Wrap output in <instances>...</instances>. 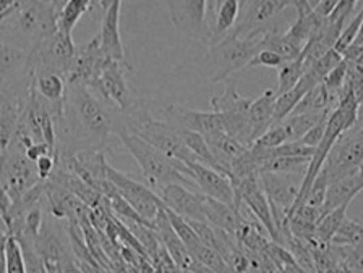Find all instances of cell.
Instances as JSON below:
<instances>
[{
  "mask_svg": "<svg viewBox=\"0 0 363 273\" xmlns=\"http://www.w3.org/2000/svg\"><path fill=\"white\" fill-rule=\"evenodd\" d=\"M266 28L268 26L258 28V30L245 34V37L230 31L218 42L209 45L206 54L209 78L219 83L247 70L250 60L263 49Z\"/></svg>",
  "mask_w": 363,
  "mask_h": 273,
  "instance_id": "cell-1",
  "label": "cell"
},
{
  "mask_svg": "<svg viewBox=\"0 0 363 273\" xmlns=\"http://www.w3.org/2000/svg\"><path fill=\"white\" fill-rule=\"evenodd\" d=\"M116 133L123 142V146L127 147V151L132 153L136 163L140 165L151 190H157V187L169 183H182L193 187V190H198L190 178L180 173L177 162L169 158L166 153L156 149L150 142L141 139L140 136H136L125 127L116 128Z\"/></svg>",
  "mask_w": 363,
  "mask_h": 273,
  "instance_id": "cell-2",
  "label": "cell"
},
{
  "mask_svg": "<svg viewBox=\"0 0 363 273\" xmlns=\"http://www.w3.org/2000/svg\"><path fill=\"white\" fill-rule=\"evenodd\" d=\"M65 104L73 113L75 124L82 127L91 139V144L101 149V146L106 144L111 133L116 132L112 118L104 104L91 94L86 84L78 81L68 83Z\"/></svg>",
  "mask_w": 363,
  "mask_h": 273,
  "instance_id": "cell-3",
  "label": "cell"
},
{
  "mask_svg": "<svg viewBox=\"0 0 363 273\" xmlns=\"http://www.w3.org/2000/svg\"><path fill=\"white\" fill-rule=\"evenodd\" d=\"M123 127L166 153L174 162L189 163L196 161V157L193 156L182 139L177 124L155 120L145 110L135 109L128 115L127 124H123Z\"/></svg>",
  "mask_w": 363,
  "mask_h": 273,
  "instance_id": "cell-4",
  "label": "cell"
},
{
  "mask_svg": "<svg viewBox=\"0 0 363 273\" xmlns=\"http://www.w3.org/2000/svg\"><path fill=\"white\" fill-rule=\"evenodd\" d=\"M77 49L70 34L55 30L30 49L31 73H57L68 79L75 65Z\"/></svg>",
  "mask_w": 363,
  "mask_h": 273,
  "instance_id": "cell-5",
  "label": "cell"
},
{
  "mask_svg": "<svg viewBox=\"0 0 363 273\" xmlns=\"http://www.w3.org/2000/svg\"><path fill=\"white\" fill-rule=\"evenodd\" d=\"M41 181L36 165L28 158L25 149L16 142L11 141L4 151H0V183L11 202L18 201L26 191Z\"/></svg>",
  "mask_w": 363,
  "mask_h": 273,
  "instance_id": "cell-6",
  "label": "cell"
},
{
  "mask_svg": "<svg viewBox=\"0 0 363 273\" xmlns=\"http://www.w3.org/2000/svg\"><path fill=\"white\" fill-rule=\"evenodd\" d=\"M7 23H13L11 30L25 41V49L30 50L57 30V10L52 4L43 0H20L18 10Z\"/></svg>",
  "mask_w": 363,
  "mask_h": 273,
  "instance_id": "cell-7",
  "label": "cell"
},
{
  "mask_svg": "<svg viewBox=\"0 0 363 273\" xmlns=\"http://www.w3.org/2000/svg\"><path fill=\"white\" fill-rule=\"evenodd\" d=\"M363 163V122L357 123L347 132L339 136L334 142L331 152L326 158L323 170H325L329 185L339 178H344L357 172Z\"/></svg>",
  "mask_w": 363,
  "mask_h": 273,
  "instance_id": "cell-8",
  "label": "cell"
},
{
  "mask_svg": "<svg viewBox=\"0 0 363 273\" xmlns=\"http://www.w3.org/2000/svg\"><path fill=\"white\" fill-rule=\"evenodd\" d=\"M177 168L180 170V173H184L186 178H190L195 183L198 191L203 192L204 196L213 197L216 201L229 204V206L238 209L235 186L225 173L213 167H208V165L198 161L189 163L177 162Z\"/></svg>",
  "mask_w": 363,
  "mask_h": 273,
  "instance_id": "cell-9",
  "label": "cell"
},
{
  "mask_svg": "<svg viewBox=\"0 0 363 273\" xmlns=\"http://www.w3.org/2000/svg\"><path fill=\"white\" fill-rule=\"evenodd\" d=\"M107 180L116 186L118 194L138 212V215L152 223V220L156 219L164 202L150 186L133 180L132 176L118 172V170L112 168L111 165L107 167Z\"/></svg>",
  "mask_w": 363,
  "mask_h": 273,
  "instance_id": "cell-10",
  "label": "cell"
},
{
  "mask_svg": "<svg viewBox=\"0 0 363 273\" xmlns=\"http://www.w3.org/2000/svg\"><path fill=\"white\" fill-rule=\"evenodd\" d=\"M123 68L132 66L127 64H121L117 60H111L89 88L98 91L102 95V99L111 102L116 109L123 112L125 115H130L136 109V105L133 102L132 91L128 88L127 78H125Z\"/></svg>",
  "mask_w": 363,
  "mask_h": 273,
  "instance_id": "cell-11",
  "label": "cell"
},
{
  "mask_svg": "<svg viewBox=\"0 0 363 273\" xmlns=\"http://www.w3.org/2000/svg\"><path fill=\"white\" fill-rule=\"evenodd\" d=\"M169 15L182 34L208 42V0H169Z\"/></svg>",
  "mask_w": 363,
  "mask_h": 273,
  "instance_id": "cell-12",
  "label": "cell"
},
{
  "mask_svg": "<svg viewBox=\"0 0 363 273\" xmlns=\"http://www.w3.org/2000/svg\"><path fill=\"white\" fill-rule=\"evenodd\" d=\"M259 183L263 187L266 197L271 206L279 207L291 214L292 207L298 199L300 187L305 172L300 173H272V172H261L258 173Z\"/></svg>",
  "mask_w": 363,
  "mask_h": 273,
  "instance_id": "cell-13",
  "label": "cell"
},
{
  "mask_svg": "<svg viewBox=\"0 0 363 273\" xmlns=\"http://www.w3.org/2000/svg\"><path fill=\"white\" fill-rule=\"evenodd\" d=\"M155 192L161 197L164 206L180 217L186 220L206 221L203 214L204 194L198 190H193V187L182 183H169L157 187Z\"/></svg>",
  "mask_w": 363,
  "mask_h": 273,
  "instance_id": "cell-14",
  "label": "cell"
},
{
  "mask_svg": "<svg viewBox=\"0 0 363 273\" xmlns=\"http://www.w3.org/2000/svg\"><path fill=\"white\" fill-rule=\"evenodd\" d=\"M111 60L112 59H109V57L104 54V50L101 49L99 39L96 36L91 39L89 42L78 45L75 65H73V70L67 81H78L86 84L89 88Z\"/></svg>",
  "mask_w": 363,
  "mask_h": 273,
  "instance_id": "cell-15",
  "label": "cell"
},
{
  "mask_svg": "<svg viewBox=\"0 0 363 273\" xmlns=\"http://www.w3.org/2000/svg\"><path fill=\"white\" fill-rule=\"evenodd\" d=\"M31 78L30 50L21 45L0 42V88Z\"/></svg>",
  "mask_w": 363,
  "mask_h": 273,
  "instance_id": "cell-16",
  "label": "cell"
},
{
  "mask_svg": "<svg viewBox=\"0 0 363 273\" xmlns=\"http://www.w3.org/2000/svg\"><path fill=\"white\" fill-rule=\"evenodd\" d=\"M121 7L122 0H113L111 7L104 11L98 39L101 49L109 59L128 65L121 37Z\"/></svg>",
  "mask_w": 363,
  "mask_h": 273,
  "instance_id": "cell-17",
  "label": "cell"
},
{
  "mask_svg": "<svg viewBox=\"0 0 363 273\" xmlns=\"http://www.w3.org/2000/svg\"><path fill=\"white\" fill-rule=\"evenodd\" d=\"M152 228H155L159 241H161L164 249L169 252L174 262L177 264L179 269L189 270V267L193 262V257L190 255L189 249L185 248V244L182 243L177 233H175V230L172 228V225H170V221L166 215V210H164V206L161 207V210H159L156 219L152 220Z\"/></svg>",
  "mask_w": 363,
  "mask_h": 273,
  "instance_id": "cell-18",
  "label": "cell"
},
{
  "mask_svg": "<svg viewBox=\"0 0 363 273\" xmlns=\"http://www.w3.org/2000/svg\"><path fill=\"white\" fill-rule=\"evenodd\" d=\"M363 190V170L359 168L357 172L350 173L344 178L333 181L328 186L325 202L321 206V215L328 214L329 210L337 209L340 206H350L354 197Z\"/></svg>",
  "mask_w": 363,
  "mask_h": 273,
  "instance_id": "cell-19",
  "label": "cell"
},
{
  "mask_svg": "<svg viewBox=\"0 0 363 273\" xmlns=\"http://www.w3.org/2000/svg\"><path fill=\"white\" fill-rule=\"evenodd\" d=\"M177 112H172V115L177 120L179 127H184L186 129H191L198 134H201L204 139L211 138L219 133H225L223 115L218 112H200V110H184L175 109Z\"/></svg>",
  "mask_w": 363,
  "mask_h": 273,
  "instance_id": "cell-20",
  "label": "cell"
},
{
  "mask_svg": "<svg viewBox=\"0 0 363 273\" xmlns=\"http://www.w3.org/2000/svg\"><path fill=\"white\" fill-rule=\"evenodd\" d=\"M277 94L272 89L264 91L259 98L253 99L248 107V120L252 127V141H257L276 123L274 105Z\"/></svg>",
  "mask_w": 363,
  "mask_h": 273,
  "instance_id": "cell-21",
  "label": "cell"
},
{
  "mask_svg": "<svg viewBox=\"0 0 363 273\" xmlns=\"http://www.w3.org/2000/svg\"><path fill=\"white\" fill-rule=\"evenodd\" d=\"M203 214L204 220L209 225H213L214 228L230 233V235H235L242 220L238 209L229 206V204L216 201V199L208 196H204L203 199Z\"/></svg>",
  "mask_w": 363,
  "mask_h": 273,
  "instance_id": "cell-22",
  "label": "cell"
},
{
  "mask_svg": "<svg viewBox=\"0 0 363 273\" xmlns=\"http://www.w3.org/2000/svg\"><path fill=\"white\" fill-rule=\"evenodd\" d=\"M247 2L248 0H223L219 5H216V8L213 10V13L216 15L214 28L209 31L208 42H211L213 45L234 30Z\"/></svg>",
  "mask_w": 363,
  "mask_h": 273,
  "instance_id": "cell-23",
  "label": "cell"
},
{
  "mask_svg": "<svg viewBox=\"0 0 363 273\" xmlns=\"http://www.w3.org/2000/svg\"><path fill=\"white\" fill-rule=\"evenodd\" d=\"M315 86H318V84L308 75H306V73H303V76L297 83V86L292 88L291 91H287V93L277 95L276 105H274L276 123L282 122L284 118L291 115V113L295 110V107L298 105V102L303 99V95Z\"/></svg>",
  "mask_w": 363,
  "mask_h": 273,
  "instance_id": "cell-24",
  "label": "cell"
},
{
  "mask_svg": "<svg viewBox=\"0 0 363 273\" xmlns=\"http://www.w3.org/2000/svg\"><path fill=\"white\" fill-rule=\"evenodd\" d=\"M333 110L323 112H308V113H291L287 118H284L282 123L286 127L291 141H298L305 133H308L316 124L328 122Z\"/></svg>",
  "mask_w": 363,
  "mask_h": 273,
  "instance_id": "cell-25",
  "label": "cell"
},
{
  "mask_svg": "<svg viewBox=\"0 0 363 273\" xmlns=\"http://www.w3.org/2000/svg\"><path fill=\"white\" fill-rule=\"evenodd\" d=\"M347 209L349 206H340L337 209H333L318 220V223L315 226L313 244H311V246H328V244L331 243L333 236L336 235L340 223H342L344 219L347 217Z\"/></svg>",
  "mask_w": 363,
  "mask_h": 273,
  "instance_id": "cell-26",
  "label": "cell"
},
{
  "mask_svg": "<svg viewBox=\"0 0 363 273\" xmlns=\"http://www.w3.org/2000/svg\"><path fill=\"white\" fill-rule=\"evenodd\" d=\"M253 99L242 98L237 93V78H230L227 83L223 95H214L211 99V107L219 113H243L248 112V107Z\"/></svg>",
  "mask_w": 363,
  "mask_h": 273,
  "instance_id": "cell-27",
  "label": "cell"
},
{
  "mask_svg": "<svg viewBox=\"0 0 363 273\" xmlns=\"http://www.w3.org/2000/svg\"><path fill=\"white\" fill-rule=\"evenodd\" d=\"M93 5L94 0H68L57 13V30L72 36L78 21L88 13Z\"/></svg>",
  "mask_w": 363,
  "mask_h": 273,
  "instance_id": "cell-28",
  "label": "cell"
},
{
  "mask_svg": "<svg viewBox=\"0 0 363 273\" xmlns=\"http://www.w3.org/2000/svg\"><path fill=\"white\" fill-rule=\"evenodd\" d=\"M337 100L328 93L325 84H318L313 89L303 95V99L298 102L292 113H308V112H323V110H334Z\"/></svg>",
  "mask_w": 363,
  "mask_h": 273,
  "instance_id": "cell-29",
  "label": "cell"
},
{
  "mask_svg": "<svg viewBox=\"0 0 363 273\" xmlns=\"http://www.w3.org/2000/svg\"><path fill=\"white\" fill-rule=\"evenodd\" d=\"M277 70H279V88H277L276 94L279 95L297 86V83L302 79L305 73V65H303L302 57L284 62Z\"/></svg>",
  "mask_w": 363,
  "mask_h": 273,
  "instance_id": "cell-30",
  "label": "cell"
},
{
  "mask_svg": "<svg viewBox=\"0 0 363 273\" xmlns=\"http://www.w3.org/2000/svg\"><path fill=\"white\" fill-rule=\"evenodd\" d=\"M311 161V157H271L263 167L261 172L272 173H300L305 172Z\"/></svg>",
  "mask_w": 363,
  "mask_h": 273,
  "instance_id": "cell-31",
  "label": "cell"
},
{
  "mask_svg": "<svg viewBox=\"0 0 363 273\" xmlns=\"http://www.w3.org/2000/svg\"><path fill=\"white\" fill-rule=\"evenodd\" d=\"M363 241V223L345 217L340 223L336 235L333 236L331 244L334 246H359Z\"/></svg>",
  "mask_w": 363,
  "mask_h": 273,
  "instance_id": "cell-32",
  "label": "cell"
},
{
  "mask_svg": "<svg viewBox=\"0 0 363 273\" xmlns=\"http://www.w3.org/2000/svg\"><path fill=\"white\" fill-rule=\"evenodd\" d=\"M342 60H344V57L340 55L336 49H331V50H328L325 55L320 57V59H318L313 65L306 68L305 73L311 79H313L316 84H321L323 79H325Z\"/></svg>",
  "mask_w": 363,
  "mask_h": 273,
  "instance_id": "cell-33",
  "label": "cell"
},
{
  "mask_svg": "<svg viewBox=\"0 0 363 273\" xmlns=\"http://www.w3.org/2000/svg\"><path fill=\"white\" fill-rule=\"evenodd\" d=\"M5 273H28L25 259L15 236H7L5 241Z\"/></svg>",
  "mask_w": 363,
  "mask_h": 273,
  "instance_id": "cell-34",
  "label": "cell"
},
{
  "mask_svg": "<svg viewBox=\"0 0 363 273\" xmlns=\"http://www.w3.org/2000/svg\"><path fill=\"white\" fill-rule=\"evenodd\" d=\"M289 141H291V138H289L287 129L284 127V123L279 122L272 124L268 132L261 134L252 146H257L259 149H276V147L286 144Z\"/></svg>",
  "mask_w": 363,
  "mask_h": 273,
  "instance_id": "cell-35",
  "label": "cell"
},
{
  "mask_svg": "<svg viewBox=\"0 0 363 273\" xmlns=\"http://www.w3.org/2000/svg\"><path fill=\"white\" fill-rule=\"evenodd\" d=\"M362 21H363V8L354 16V18L350 20L349 25L344 26V30H342V33H340L337 42L334 44V49H336L340 55H342L345 50H347L350 45L355 42L357 36H359Z\"/></svg>",
  "mask_w": 363,
  "mask_h": 273,
  "instance_id": "cell-36",
  "label": "cell"
},
{
  "mask_svg": "<svg viewBox=\"0 0 363 273\" xmlns=\"http://www.w3.org/2000/svg\"><path fill=\"white\" fill-rule=\"evenodd\" d=\"M345 79H347V64H345V60H342L325 79H323V84H325L328 93L331 94L334 99L339 100L340 91L344 88Z\"/></svg>",
  "mask_w": 363,
  "mask_h": 273,
  "instance_id": "cell-37",
  "label": "cell"
},
{
  "mask_svg": "<svg viewBox=\"0 0 363 273\" xmlns=\"http://www.w3.org/2000/svg\"><path fill=\"white\" fill-rule=\"evenodd\" d=\"M282 57L274 52V50H269V49H261L259 52L253 57L252 60H250V64L247 65V70L248 68H255V66H271V68H279L284 64Z\"/></svg>",
  "mask_w": 363,
  "mask_h": 273,
  "instance_id": "cell-38",
  "label": "cell"
},
{
  "mask_svg": "<svg viewBox=\"0 0 363 273\" xmlns=\"http://www.w3.org/2000/svg\"><path fill=\"white\" fill-rule=\"evenodd\" d=\"M357 2H359V0H339L336 8H334V11L328 16V18L331 21L345 23L350 16L352 11H354Z\"/></svg>",
  "mask_w": 363,
  "mask_h": 273,
  "instance_id": "cell-39",
  "label": "cell"
},
{
  "mask_svg": "<svg viewBox=\"0 0 363 273\" xmlns=\"http://www.w3.org/2000/svg\"><path fill=\"white\" fill-rule=\"evenodd\" d=\"M34 165H36L39 178L45 181V180L50 178V175H52V172L55 170L57 158H55V156H52V153H48V156L39 157L38 161L34 162Z\"/></svg>",
  "mask_w": 363,
  "mask_h": 273,
  "instance_id": "cell-40",
  "label": "cell"
},
{
  "mask_svg": "<svg viewBox=\"0 0 363 273\" xmlns=\"http://www.w3.org/2000/svg\"><path fill=\"white\" fill-rule=\"evenodd\" d=\"M325 128H326V122L316 124V127L311 128L308 133H305L302 138H300V141H302L305 146L313 147V149H316L318 144H320L321 139H323V136H325Z\"/></svg>",
  "mask_w": 363,
  "mask_h": 273,
  "instance_id": "cell-41",
  "label": "cell"
},
{
  "mask_svg": "<svg viewBox=\"0 0 363 273\" xmlns=\"http://www.w3.org/2000/svg\"><path fill=\"white\" fill-rule=\"evenodd\" d=\"M342 57L347 64L363 70V45L352 44L350 47L342 54Z\"/></svg>",
  "mask_w": 363,
  "mask_h": 273,
  "instance_id": "cell-42",
  "label": "cell"
},
{
  "mask_svg": "<svg viewBox=\"0 0 363 273\" xmlns=\"http://www.w3.org/2000/svg\"><path fill=\"white\" fill-rule=\"evenodd\" d=\"M20 7V0H0V25L7 23L16 13Z\"/></svg>",
  "mask_w": 363,
  "mask_h": 273,
  "instance_id": "cell-43",
  "label": "cell"
},
{
  "mask_svg": "<svg viewBox=\"0 0 363 273\" xmlns=\"http://www.w3.org/2000/svg\"><path fill=\"white\" fill-rule=\"evenodd\" d=\"M337 4L339 0H320L313 7V11L318 16H321V18H328L334 11V8H336Z\"/></svg>",
  "mask_w": 363,
  "mask_h": 273,
  "instance_id": "cell-44",
  "label": "cell"
},
{
  "mask_svg": "<svg viewBox=\"0 0 363 273\" xmlns=\"http://www.w3.org/2000/svg\"><path fill=\"white\" fill-rule=\"evenodd\" d=\"M136 270H138L140 273H157L156 267L151 264V260H147L146 257H141L140 262H138V267H136Z\"/></svg>",
  "mask_w": 363,
  "mask_h": 273,
  "instance_id": "cell-45",
  "label": "cell"
},
{
  "mask_svg": "<svg viewBox=\"0 0 363 273\" xmlns=\"http://www.w3.org/2000/svg\"><path fill=\"white\" fill-rule=\"evenodd\" d=\"M67 2H68V0H52V7L57 10V13H59L60 8L64 7Z\"/></svg>",
  "mask_w": 363,
  "mask_h": 273,
  "instance_id": "cell-46",
  "label": "cell"
},
{
  "mask_svg": "<svg viewBox=\"0 0 363 273\" xmlns=\"http://www.w3.org/2000/svg\"><path fill=\"white\" fill-rule=\"evenodd\" d=\"M354 44H359V45H363V21H362V26H360V31H359V36H357L355 42Z\"/></svg>",
  "mask_w": 363,
  "mask_h": 273,
  "instance_id": "cell-47",
  "label": "cell"
},
{
  "mask_svg": "<svg viewBox=\"0 0 363 273\" xmlns=\"http://www.w3.org/2000/svg\"><path fill=\"white\" fill-rule=\"evenodd\" d=\"M359 120L363 122V102H360V105H359Z\"/></svg>",
  "mask_w": 363,
  "mask_h": 273,
  "instance_id": "cell-48",
  "label": "cell"
},
{
  "mask_svg": "<svg viewBox=\"0 0 363 273\" xmlns=\"http://www.w3.org/2000/svg\"><path fill=\"white\" fill-rule=\"evenodd\" d=\"M306 2H308V5L311 7V10H313V7H315V5H316L318 2H320V0H306Z\"/></svg>",
  "mask_w": 363,
  "mask_h": 273,
  "instance_id": "cell-49",
  "label": "cell"
},
{
  "mask_svg": "<svg viewBox=\"0 0 363 273\" xmlns=\"http://www.w3.org/2000/svg\"><path fill=\"white\" fill-rule=\"evenodd\" d=\"M43 2H48V4H52V0H43Z\"/></svg>",
  "mask_w": 363,
  "mask_h": 273,
  "instance_id": "cell-50",
  "label": "cell"
},
{
  "mask_svg": "<svg viewBox=\"0 0 363 273\" xmlns=\"http://www.w3.org/2000/svg\"><path fill=\"white\" fill-rule=\"evenodd\" d=\"M360 168H362V170H363V163H362V167H360Z\"/></svg>",
  "mask_w": 363,
  "mask_h": 273,
  "instance_id": "cell-51",
  "label": "cell"
},
{
  "mask_svg": "<svg viewBox=\"0 0 363 273\" xmlns=\"http://www.w3.org/2000/svg\"><path fill=\"white\" fill-rule=\"evenodd\" d=\"M362 244H363V241H362Z\"/></svg>",
  "mask_w": 363,
  "mask_h": 273,
  "instance_id": "cell-52",
  "label": "cell"
}]
</instances>
